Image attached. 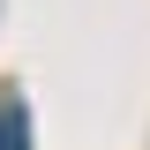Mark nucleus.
<instances>
[{"label":"nucleus","instance_id":"f257e3e1","mask_svg":"<svg viewBox=\"0 0 150 150\" xmlns=\"http://www.w3.org/2000/svg\"><path fill=\"white\" fill-rule=\"evenodd\" d=\"M0 150H30V120H23V98H0Z\"/></svg>","mask_w":150,"mask_h":150}]
</instances>
